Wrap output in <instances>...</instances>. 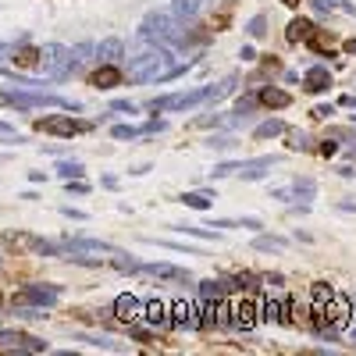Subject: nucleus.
<instances>
[{
  "label": "nucleus",
  "mask_w": 356,
  "mask_h": 356,
  "mask_svg": "<svg viewBox=\"0 0 356 356\" xmlns=\"http://www.w3.org/2000/svg\"><path fill=\"white\" fill-rule=\"evenodd\" d=\"M175 72H182V68H168V54L161 47L154 50H143L139 57H132V65H129V79L136 82H154V79H168Z\"/></svg>",
  "instance_id": "f257e3e1"
},
{
  "label": "nucleus",
  "mask_w": 356,
  "mask_h": 356,
  "mask_svg": "<svg viewBox=\"0 0 356 356\" xmlns=\"http://www.w3.org/2000/svg\"><path fill=\"white\" fill-rule=\"evenodd\" d=\"M143 40H154V43H178V29L171 22V15L157 11L143 22Z\"/></svg>",
  "instance_id": "f03ea898"
},
{
  "label": "nucleus",
  "mask_w": 356,
  "mask_h": 356,
  "mask_svg": "<svg viewBox=\"0 0 356 356\" xmlns=\"http://www.w3.org/2000/svg\"><path fill=\"white\" fill-rule=\"evenodd\" d=\"M211 97V89H193V93H171V97H161V100H150V111H186V107H196L200 100Z\"/></svg>",
  "instance_id": "7ed1b4c3"
},
{
  "label": "nucleus",
  "mask_w": 356,
  "mask_h": 356,
  "mask_svg": "<svg viewBox=\"0 0 356 356\" xmlns=\"http://www.w3.org/2000/svg\"><path fill=\"white\" fill-rule=\"evenodd\" d=\"M36 129H40V132H50V136H65V139H72V136L86 132L89 122H72V118H65V114H50V118H40Z\"/></svg>",
  "instance_id": "20e7f679"
},
{
  "label": "nucleus",
  "mask_w": 356,
  "mask_h": 356,
  "mask_svg": "<svg viewBox=\"0 0 356 356\" xmlns=\"http://www.w3.org/2000/svg\"><path fill=\"white\" fill-rule=\"evenodd\" d=\"M171 324H175V328L200 332V328H207V317H200V307L196 303L178 300V303H171Z\"/></svg>",
  "instance_id": "39448f33"
},
{
  "label": "nucleus",
  "mask_w": 356,
  "mask_h": 356,
  "mask_svg": "<svg viewBox=\"0 0 356 356\" xmlns=\"http://www.w3.org/2000/svg\"><path fill=\"white\" fill-rule=\"evenodd\" d=\"M40 65L50 72V75H68L72 72V54L65 50V47H47V50H40Z\"/></svg>",
  "instance_id": "423d86ee"
},
{
  "label": "nucleus",
  "mask_w": 356,
  "mask_h": 356,
  "mask_svg": "<svg viewBox=\"0 0 356 356\" xmlns=\"http://www.w3.org/2000/svg\"><path fill=\"white\" fill-rule=\"evenodd\" d=\"M271 164H278V157H257V161H243V164H221L214 175H232V171H239L243 178H264Z\"/></svg>",
  "instance_id": "0eeeda50"
},
{
  "label": "nucleus",
  "mask_w": 356,
  "mask_h": 356,
  "mask_svg": "<svg viewBox=\"0 0 356 356\" xmlns=\"http://www.w3.org/2000/svg\"><path fill=\"white\" fill-rule=\"evenodd\" d=\"M0 349H15V353H47V342L25 335V332H0Z\"/></svg>",
  "instance_id": "6e6552de"
},
{
  "label": "nucleus",
  "mask_w": 356,
  "mask_h": 356,
  "mask_svg": "<svg viewBox=\"0 0 356 356\" xmlns=\"http://www.w3.org/2000/svg\"><path fill=\"white\" fill-rule=\"evenodd\" d=\"M139 275H150L157 282H189V271L175 264H139Z\"/></svg>",
  "instance_id": "1a4fd4ad"
},
{
  "label": "nucleus",
  "mask_w": 356,
  "mask_h": 356,
  "mask_svg": "<svg viewBox=\"0 0 356 356\" xmlns=\"http://www.w3.org/2000/svg\"><path fill=\"white\" fill-rule=\"evenodd\" d=\"M143 321L161 324V328H175L171 324V307L161 303V300H143Z\"/></svg>",
  "instance_id": "9d476101"
},
{
  "label": "nucleus",
  "mask_w": 356,
  "mask_h": 356,
  "mask_svg": "<svg viewBox=\"0 0 356 356\" xmlns=\"http://www.w3.org/2000/svg\"><path fill=\"white\" fill-rule=\"evenodd\" d=\"M114 314L122 317L125 324H132V321H143V300H136V296H118L114 300Z\"/></svg>",
  "instance_id": "9b49d317"
},
{
  "label": "nucleus",
  "mask_w": 356,
  "mask_h": 356,
  "mask_svg": "<svg viewBox=\"0 0 356 356\" xmlns=\"http://www.w3.org/2000/svg\"><path fill=\"white\" fill-rule=\"evenodd\" d=\"M257 324V303H232V328H243V332H250Z\"/></svg>",
  "instance_id": "f8f14e48"
},
{
  "label": "nucleus",
  "mask_w": 356,
  "mask_h": 356,
  "mask_svg": "<svg viewBox=\"0 0 356 356\" xmlns=\"http://www.w3.org/2000/svg\"><path fill=\"white\" fill-rule=\"evenodd\" d=\"M122 68H114V65H100L93 75H89V86H97V89H114V86H122Z\"/></svg>",
  "instance_id": "ddd939ff"
},
{
  "label": "nucleus",
  "mask_w": 356,
  "mask_h": 356,
  "mask_svg": "<svg viewBox=\"0 0 356 356\" xmlns=\"http://www.w3.org/2000/svg\"><path fill=\"white\" fill-rule=\"evenodd\" d=\"M4 243H8V246H18V250H36V253H57V246H54V243L33 239V235H15V232H8V235H4Z\"/></svg>",
  "instance_id": "4468645a"
},
{
  "label": "nucleus",
  "mask_w": 356,
  "mask_h": 356,
  "mask_svg": "<svg viewBox=\"0 0 356 356\" xmlns=\"http://www.w3.org/2000/svg\"><path fill=\"white\" fill-rule=\"evenodd\" d=\"M18 303H36V307H54L57 303V289H40V285H33V289H25L22 296H15Z\"/></svg>",
  "instance_id": "2eb2a0df"
},
{
  "label": "nucleus",
  "mask_w": 356,
  "mask_h": 356,
  "mask_svg": "<svg viewBox=\"0 0 356 356\" xmlns=\"http://www.w3.org/2000/svg\"><path fill=\"white\" fill-rule=\"evenodd\" d=\"M257 104L271 107V111H282V107L292 104V97L285 93V89H278V86H264V89H260V97H257Z\"/></svg>",
  "instance_id": "dca6fc26"
},
{
  "label": "nucleus",
  "mask_w": 356,
  "mask_h": 356,
  "mask_svg": "<svg viewBox=\"0 0 356 356\" xmlns=\"http://www.w3.org/2000/svg\"><path fill=\"white\" fill-rule=\"evenodd\" d=\"M328 86H332V72L328 68H310L303 75V89H307V93H324Z\"/></svg>",
  "instance_id": "f3484780"
},
{
  "label": "nucleus",
  "mask_w": 356,
  "mask_h": 356,
  "mask_svg": "<svg viewBox=\"0 0 356 356\" xmlns=\"http://www.w3.org/2000/svg\"><path fill=\"white\" fill-rule=\"evenodd\" d=\"M314 22H307V18H292L289 22V29H285V36H289V43H307L310 36H314Z\"/></svg>",
  "instance_id": "a211bd4d"
},
{
  "label": "nucleus",
  "mask_w": 356,
  "mask_h": 356,
  "mask_svg": "<svg viewBox=\"0 0 356 356\" xmlns=\"http://www.w3.org/2000/svg\"><path fill=\"white\" fill-rule=\"evenodd\" d=\"M289 314H292V300H282V303H278V300H271V303H264V314H260V317H264V321L289 324V321H292Z\"/></svg>",
  "instance_id": "6ab92c4d"
},
{
  "label": "nucleus",
  "mask_w": 356,
  "mask_h": 356,
  "mask_svg": "<svg viewBox=\"0 0 356 356\" xmlns=\"http://www.w3.org/2000/svg\"><path fill=\"white\" fill-rule=\"evenodd\" d=\"M253 250H260V253H282L285 250V239H278V235H257Z\"/></svg>",
  "instance_id": "aec40b11"
},
{
  "label": "nucleus",
  "mask_w": 356,
  "mask_h": 356,
  "mask_svg": "<svg viewBox=\"0 0 356 356\" xmlns=\"http://www.w3.org/2000/svg\"><path fill=\"white\" fill-rule=\"evenodd\" d=\"M307 43H310V47H314L317 54H328V57H332V47H335V36H332V33H321V29H314V36H310Z\"/></svg>",
  "instance_id": "412c9836"
},
{
  "label": "nucleus",
  "mask_w": 356,
  "mask_h": 356,
  "mask_svg": "<svg viewBox=\"0 0 356 356\" xmlns=\"http://www.w3.org/2000/svg\"><path fill=\"white\" fill-rule=\"evenodd\" d=\"M282 132H285V122H278V118H271V122L257 125L253 139H275V136H282Z\"/></svg>",
  "instance_id": "4be33fe9"
},
{
  "label": "nucleus",
  "mask_w": 356,
  "mask_h": 356,
  "mask_svg": "<svg viewBox=\"0 0 356 356\" xmlns=\"http://www.w3.org/2000/svg\"><path fill=\"white\" fill-rule=\"evenodd\" d=\"M97 54H100V57H104V61L111 65V61H118V57H122V54H125V47H122V40H104Z\"/></svg>",
  "instance_id": "5701e85b"
},
{
  "label": "nucleus",
  "mask_w": 356,
  "mask_h": 356,
  "mask_svg": "<svg viewBox=\"0 0 356 356\" xmlns=\"http://www.w3.org/2000/svg\"><path fill=\"white\" fill-rule=\"evenodd\" d=\"M111 267H114V271H125V275H136V271H139V264H136L129 253H118V250H114V257H111Z\"/></svg>",
  "instance_id": "b1692460"
},
{
  "label": "nucleus",
  "mask_w": 356,
  "mask_h": 356,
  "mask_svg": "<svg viewBox=\"0 0 356 356\" xmlns=\"http://www.w3.org/2000/svg\"><path fill=\"white\" fill-rule=\"evenodd\" d=\"M15 65H18V68H36V65H40V50L22 47V50L15 54Z\"/></svg>",
  "instance_id": "393cba45"
},
{
  "label": "nucleus",
  "mask_w": 356,
  "mask_h": 356,
  "mask_svg": "<svg viewBox=\"0 0 356 356\" xmlns=\"http://www.w3.org/2000/svg\"><path fill=\"white\" fill-rule=\"evenodd\" d=\"M225 292H228V285H225V282H214V278L200 285V296H203V300H221Z\"/></svg>",
  "instance_id": "a878e982"
},
{
  "label": "nucleus",
  "mask_w": 356,
  "mask_h": 356,
  "mask_svg": "<svg viewBox=\"0 0 356 356\" xmlns=\"http://www.w3.org/2000/svg\"><path fill=\"white\" fill-rule=\"evenodd\" d=\"M72 250H100V253H114V246L111 243H104V239H75V243H68Z\"/></svg>",
  "instance_id": "bb28decb"
},
{
  "label": "nucleus",
  "mask_w": 356,
  "mask_h": 356,
  "mask_svg": "<svg viewBox=\"0 0 356 356\" xmlns=\"http://www.w3.org/2000/svg\"><path fill=\"white\" fill-rule=\"evenodd\" d=\"M182 203L193 207V211H211V196H207V193H186Z\"/></svg>",
  "instance_id": "cd10ccee"
},
{
  "label": "nucleus",
  "mask_w": 356,
  "mask_h": 356,
  "mask_svg": "<svg viewBox=\"0 0 356 356\" xmlns=\"http://www.w3.org/2000/svg\"><path fill=\"white\" fill-rule=\"evenodd\" d=\"M203 8V0H175V11L182 15V18H196Z\"/></svg>",
  "instance_id": "c85d7f7f"
},
{
  "label": "nucleus",
  "mask_w": 356,
  "mask_h": 356,
  "mask_svg": "<svg viewBox=\"0 0 356 356\" xmlns=\"http://www.w3.org/2000/svg\"><path fill=\"white\" fill-rule=\"evenodd\" d=\"M314 193H317V186L310 182V178H296V182H292V196H303V200H314Z\"/></svg>",
  "instance_id": "c756f323"
},
{
  "label": "nucleus",
  "mask_w": 356,
  "mask_h": 356,
  "mask_svg": "<svg viewBox=\"0 0 356 356\" xmlns=\"http://www.w3.org/2000/svg\"><path fill=\"white\" fill-rule=\"evenodd\" d=\"M246 33H250L253 40H260V36H267V18H264V15H257V18H250V25H246Z\"/></svg>",
  "instance_id": "7c9ffc66"
},
{
  "label": "nucleus",
  "mask_w": 356,
  "mask_h": 356,
  "mask_svg": "<svg viewBox=\"0 0 356 356\" xmlns=\"http://www.w3.org/2000/svg\"><path fill=\"white\" fill-rule=\"evenodd\" d=\"M289 146L292 150H310V139L303 132H289Z\"/></svg>",
  "instance_id": "2f4dec72"
},
{
  "label": "nucleus",
  "mask_w": 356,
  "mask_h": 356,
  "mask_svg": "<svg viewBox=\"0 0 356 356\" xmlns=\"http://www.w3.org/2000/svg\"><path fill=\"white\" fill-rule=\"evenodd\" d=\"M57 171H61L65 178H79V175H82V164H75V161H65V164L57 168Z\"/></svg>",
  "instance_id": "473e14b6"
},
{
  "label": "nucleus",
  "mask_w": 356,
  "mask_h": 356,
  "mask_svg": "<svg viewBox=\"0 0 356 356\" xmlns=\"http://www.w3.org/2000/svg\"><path fill=\"white\" fill-rule=\"evenodd\" d=\"M207 146H211V150H214V146H218V150H228V146H232V139H228V136H218V139H211Z\"/></svg>",
  "instance_id": "72a5a7b5"
},
{
  "label": "nucleus",
  "mask_w": 356,
  "mask_h": 356,
  "mask_svg": "<svg viewBox=\"0 0 356 356\" xmlns=\"http://www.w3.org/2000/svg\"><path fill=\"white\" fill-rule=\"evenodd\" d=\"M178 232H189V235H200V239H211V232H203V228H189V225H186V228H178Z\"/></svg>",
  "instance_id": "f704fd0d"
},
{
  "label": "nucleus",
  "mask_w": 356,
  "mask_h": 356,
  "mask_svg": "<svg viewBox=\"0 0 356 356\" xmlns=\"http://www.w3.org/2000/svg\"><path fill=\"white\" fill-rule=\"evenodd\" d=\"M335 150H339V146H335V143H328V139H324V143H321V154H324V157H332Z\"/></svg>",
  "instance_id": "c9c22d12"
},
{
  "label": "nucleus",
  "mask_w": 356,
  "mask_h": 356,
  "mask_svg": "<svg viewBox=\"0 0 356 356\" xmlns=\"http://www.w3.org/2000/svg\"><path fill=\"white\" fill-rule=\"evenodd\" d=\"M328 114H335L332 107H314V118H328Z\"/></svg>",
  "instance_id": "e433bc0d"
},
{
  "label": "nucleus",
  "mask_w": 356,
  "mask_h": 356,
  "mask_svg": "<svg viewBox=\"0 0 356 356\" xmlns=\"http://www.w3.org/2000/svg\"><path fill=\"white\" fill-rule=\"evenodd\" d=\"M342 50H346V54H356V40H346V43H342Z\"/></svg>",
  "instance_id": "4c0bfd02"
},
{
  "label": "nucleus",
  "mask_w": 356,
  "mask_h": 356,
  "mask_svg": "<svg viewBox=\"0 0 356 356\" xmlns=\"http://www.w3.org/2000/svg\"><path fill=\"white\" fill-rule=\"evenodd\" d=\"M282 4H285V8H300V0H282Z\"/></svg>",
  "instance_id": "58836bf2"
},
{
  "label": "nucleus",
  "mask_w": 356,
  "mask_h": 356,
  "mask_svg": "<svg viewBox=\"0 0 356 356\" xmlns=\"http://www.w3.org/2000/svg\"><path fill=\"white\" fill-rule=\"evenodd\" d=\"M353 342H356V328H353Z\"/></svg>",
  "instance_id": "ea45409f"
},
{
  "label": "nucleus",
  "mask_w": 356,
  "mask_h": 356,
  "mask_svg": "<svg viewBox=\"0 0 356 356\" xmlns=\"http://www.w3.org/2000/svg\"><path fill=\"white\" fill-rule=\"evenodd\" d=\"M353 122H356V114H353Z\"/></svg>",
  "instance_id": "a19ab883"
}]
</instances>
